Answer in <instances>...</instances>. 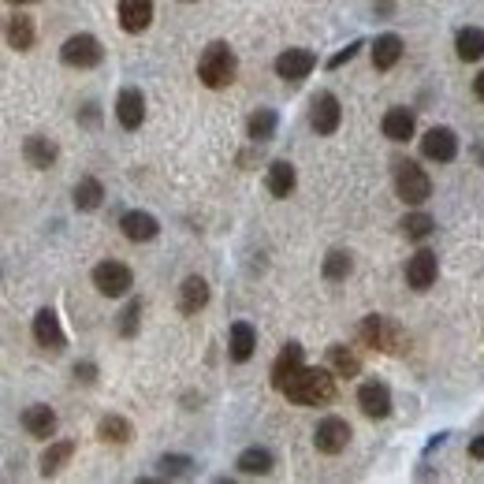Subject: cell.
I'll list each match as a JSON object with an SVG mask.
<instances>
[{"mask_svg":"<svg viewBox=\"0 0 484 484\" xmlns=\"http://www.w3.org/2000/svg\"><path fill=\"white\" fill-rule=\"evenodd\" d=\"M23 156H26V165H30V168L45 172V168H53V165H56L60 149H56V146H53L45 135H30V138L23 142Z\"/></svg>","mask_w":484,"mask_h":484,"instance_id":"21","label":"cell"},{"mask_svg":"<svg viewBox=\"0 0 484 484\" xmlns=\"http://www.w3.org/2000/svg\"><path fill=\"white\" fill-rule=\"evenodd\" d=\"M421 156L432 160V165H451V160L459 156V135L451 127H432V131H425Z\"/></svg>","mask_w":484,"mask_h":484,"instance_id":"7","label":"cell"},{"mask_svg":"<svg viewBox=\"0 0 484 484\" xmlns=\"http://www.w3.org/2000/svg\"><path fill=\"white\" fill-rule=\"evenodd\" d=\"M343 124V105L336 94H317L313 97V108H309V127L317 135H336Z\"/></svg>","mask_w":484,"mask_h":484,"instance_id":"9","label":"cell"},{"mask_svg":"<svg viewBox=\"0 0 484 484\" xmlns=\"http://www.w3.org/2000/svg\"><path fill=\"white\" fill-rule=\"evenodd\" d=\"M469 455H473V459H480V462H484V432H480V436H473V439H469Z\"/></svg>","mask_w":484,"mask_h":484,"instance_id":"39","label":"cell"},{"mask_svg":"<svg viewBox=\"0 0 484 484\" xmlns=\"http://www.w3.org/2000/svg\"><path fill=\"white\" fill-rule=\"evenodd\" d=\"M398 227H402V235H407V238H418V242H421V238H429V235H432V227H436V224H432V217H429V213H410V217H402V224H398Z\"/></svg>","mask_w":484,"mask_h":484,"instance_id":"34","label":"cell"},{"mask_svg":"<svg viewBox=\"0 0 484 484\" xmlns=\"http://www.w3.org/2000/svg\"><path fill=\"white\" fill-rule=\"evenodd\" d=\"M436 276H439V261L432 250H418L410 261H407V284L414 291H429L436 284Z\"/></svg>","mask_w":484,"mask_h":484,"instance_id":"15","label":"cell"},{"mask_svg":"<svg viewBox=\"0 0 484 484\" xmlns=\"http://www.w3.org/2000/svg\"><path fill=\"white\" fill-rule=\"evenodd\" d=\"M347 443H350V425L343 418L317 421V429H313V448L320 455H339V451H347Z\"/></svg>","mask_w":484,"mask_h":484,"instance_id":"8","label":"cell"},{"mask_svg":"<svg viewBox=\"0 0 484 484\" xmlns=\"http://www.w3.org/2000/svg\"><path fill=\"white\" fill-rule=\"evenodd\" d=\"M402 60V37L398 34H380L373 42V67L377 71H391Z\"/></svg>","mask_w":484,"mask_h":484,"instance_id":"24","label":"cell"},{"mask_svg":"<svg viewBox=\"0 0 484 484\" xmlns=\"http://www.w3.org/2000/svg\"><path fill=\"white\" fill-rule=\"evenodd\" d=\"M361 339H366V347L384 350V354L407 350V332H402L391 317H380V313H369L361 320Z\"/></svg>","mask_w":484,"mask_h":484,"instance_id":"3","label":"cell"},{"mask_svg":"<svg viewBox=\"0 0 484 484\" xmlns=\"http://www.w3.org/2000/svg\"><path fill=\"white\" fill-rule=\"evenodd\" d=\"M116 119L124 131H138L146 124V94L138 86H124L116 97Z\"/></svg>","mask_w":484,"mask_h":484,"instance_id":"10","label":"cell"},{"mask_svg":"<svg viewBox=\"0 0 484 484\" xmlns=\"http://www.w3.org/2000/svg\"><path fill=\"white\" fill-rule=\"evenodd\" d=\"M358 49H361V42H350V45H347L343 53H336V56L328 60V67H343L347 60H354V56H358Z\"/></svg>","mask_w":484,"mask_h":484,"instance_id":"37","label":"cell"},{"mask_svg":"<svg viewBox=\"0 0 484 484\" xmlns=\"http://www.w3.org/2000/svg\"><path fill=\"white\" fill-rule=\"evenodd\" d=\"M284 395H287V402H295V407H328L336 398V373L302 366V373L284 388Z\"/></svg>","mask_w":484,"mask_h":484,"instance_id":"1","label":"cell"},{"mask_svg":"<svg viewBox=\"0 0 484 484\" xmlns=\"http://www.w3.org/2000/svg\"><path fill=\"white\" fill-rule=\"evenodd\" d=\"M395 194L407 201V206H425V201L432 197V179L421 165H414V160H402V165H395Z\"/></svg>","mask_w":484,"mask_h":484,"instance_id":"4","label":"cell"},{"mask_svg":"<svg viewBox=\"0 0 484 484\" xmlns=\"http://www.w3.org/2000/svg\"><path fill=\"white\" fill-rule=\"evenodd\" d=\"M235 71H238V60H235V53L224 42L206 45V53H201V60H197V78H201V86H209V90L231 86Z\"/></svg>","mask_w":484,"mask_h":484,"instance_id":"2","label":"cell"},{"mask_svg":"<svg viewBox=\"0 0 484 484\" xmlns=\"http://www.w3.org/2000/svg\"><path fill=\"white\" fill-rule=\"evenodd\" d=\"M190 466H194L190 455H165L160 459V477H187Z\"/></svg>","mask_w":484,"mask_h":484,"instance_id":"36","label":"cell"},{"mask_svg":"<svg viewBox=\"0 0 484 484\" xmlns=\"http://www.w3.org/2000/svg\"><path fill=\"white\" fill-rule=\"evenodd\" d=\"M227 347H231V361H238V366H242V361H250L254 350H257V328L250 325V320H235Z\"/></svg>","mask_w":484,"mask_h":484,"instance_id":"18","label":"cell"},{"mask_svg":"<svg viewBox=\"0 0 484 484\" xmlns=\"http://www.w3.org/2000/svg\"><path fill=\"white\" fill-rule=\"evenodd\" d=\"M71 201H75V209L94 213V209L101 206V201H105V187H101V179H94V176L78 179V183H75V194H71Z\"/></svg>","mask_w":484,"mask_h":484,"instance_id":"27","label":"cell"},{"mask_svg":"<svg viewBox=\"0 0 484 484\" xmlns=\"http://www.w3.org/2000/svg\"><path fill=\"white\" fill-rule=\"evenodd\" d=\"M153 23V0H119V26L127 34H142Z\"/></svg>","mask_w":484,"mask_h":484,"instance_id":"19","label":"cell"},{"mask_svg":"<svg viewBox=\"0 0 484 484\" xmlns=\"http://www.w3.org/2000/svg\"><path fill=\"white\" fill-rule=\"evenodd\" d=\"M97 436H101L105 443H127V439L135 436V429H131V421H127V418H119V414H105V418L97 421Z\"/></svg>","mask_w":484,"mask_h":484,"instance_id":"31","label":"cell"},{"mask_svg":"<svg viewBox=\"0 0 484 484\" xmlns=\"http://www.w3.org/2000/svg\"><path fill=\"white\" fill-rule=\"evenodd\" d=\"M94 287L105 295V298H124L131 295L135 287V272L124 265V261H101L94 268Z\"/></svg>","mask_w":484,"mask_h":484,"instance_id":"6","label":"cell"},{"mask_svg":"<svg viewBox=\"0 0 484 484\" xmlns=\"http://www.w3.org/2000/svg\"><path fill=\"white\" fill-rule=\"evenodd\" d=\"M5 37H8V45H12L15 53H30L34 42H37V26H34L30 15H12L8 26H5Z\"/></svg>","mask_w":484,"mask_h":484,"instance_id":"23","label":"cell"},{"mask_svg":"<svg viewBox=\"0 0 484 484\" xmlns=\"http://www.w3.org/2000/svg\"><path fill=\"white\" fill-rule=\"evenodd\" d=\"M473 94H477V97H480V101H484V71H480V75H477V78H473Z\"/></svg>","mask_w":484,"mask_h":484,"instance_id":"40","label":"cell"},{"mask_svg":"<svg viewBox=\"0 0 484 484\" xmlns=\"http://www.w3.org/2000/svg\"><path fill=\"white\" fill-rule=\"evenodd\" d=\"M380 131H384L388 142H410L414 138V112L402 108V105L388 108L384 119H380Z\"/></svg>","mask_w":484,"mask_h":484,"instance_id":"17","label":"cell"},{"mask_svg":"<svg viewBox=\"0 0 484 484\" xmlns=\"http://www.w3.org/2000/svg\"><path fill=\"white\" fill-rule=\"evenodd\" d=\"M138 320H142V302L131 298L127 309L119 313V336H124V339H135V336H138Z\"/></svg>","mask_w":484,"mask_h":484,"instance_id":"35","label":"cell"},{"mask_svg":"<svg viewBox=\"0 0 484 484\" xmlns=\"http://www.w3.org/2000/svg\"><path fill=\"white\" fill-rule=\"evenodd\" d=\"M75 380L94 384V380H97V366H94V361H83V366H75Z\"/></svg>","mask_w":484,"mask_h":484,"instance_id":"38","label":"cell"},{"mask_svg":"<svg viewBox=\"0 0 484 484\" xmlns=\"http://www.w3.org/2000/svg\"><path fill=\"white\" fill-rule=\"evenodd\" d=\"M238 473H247V477H265L272 466H276V459H272V451L268 448H247L238 455Z\"/></svg>","mask_w":484,"mask_h":484,"instance_id":"28","label":"cell"},{"mask_svg":"<svg viewBox=\"0 0 484 484\" xmlns=\"http://www.w3.org/2000/svg\"><path fill=\"white\" fill-rule=\"evenodd\" d=\"M34 343L42 347V350H49V354H60L67 347V336L60 328L56 309H42V313L34 317Z\"/></svg>","mask_w":484,"mask_h":484,"instance_id":"11","label":"cell"},{"mask_svg":"<svg viewBox=\"0 0 484 484\" xmlns=\"http://www.w3.org/2000/svg\"><path fill=\"white\" fill-rule=\"evenodd\" d=\"M19 425H23L26 436H34V439H49V436H56V410L45 407V402H34V407L23 410Z\"/></svg>","mask_w":484,"mask_h":484,"instance_id":"16","label":"cell"},{"mask_svg":"<svg viewBox=\"0 0 484 484\" xmlns=\"http://www.w3.org/2000/svg\"><path fill=\"white\" fill-rule=\"evenodd\" d=\"M302 366H306V350H302L298 343H287L284 350H279L276 366H272V388H276V391H284V388L302 373Z\"/></svg>","mask_w":484,"mask_h":484,"instance_id":"13","label":"cell"},{"mask_svg":"<svg viewBox=\"0 0 484 484\" xmlns=\"http://www.w3.org/2000/svg\"><path fill=\"white\" fill-rule=\"evenodd\" d=\"M206 306H209V284L201 276H187L183 287H179V309L187 317H194L197 309H206Z\"/></svg>","mask_w":484,"mask_h":484,"instance_id":"22","label":"cell"},{"mask_svg":"<svg viewBox=\"0 0 484 484\" xmlns=\"http://www.w3.org/2000/svg\"><path fill=\"white\" fill-rule=\"evenodd\" d=\"M265 183H268V194L272 197H287L295 190V165H291V160H272Z\"/></svg>","mask_w":484,"mask_h":484,"instance_id":"26","label":"cell"},{"mask_svg":"<svg viewBox=\"0 0 484 484\" xmlns=\"http://www.w3.org/2000/svg\"><path fill=\"white\" fill-rule=\"evenodd\" d=\"M455 53H459V60H466V64L480 60V56H484V30H480V26H462V30L455 34Z\"/></svg>","mask_w":484,"mask_h":484,"instance_id":"25","label":"cell"},{"mask_svg":"<svg viewBox=\"0 0 484 484\" xmlns=\"http://www.w3.org/2000/svg\"><path fill=\"white\" fill-rule=\"evenodd\" d=\"M12 5H37V0H12Z\"/></svg>","mask_w":484,"mask_h":484,"instance_id":"41","label":"cell"},{"mask_svg":"<svg viewBox=\"0 0 484 484\" xmlns=\"http://www.w3.org/2000/svg\"><path fill=\"white\" fill-rule=\"evenodd\" d=\"M187 5H190V0H187Z\"/></svg>","mask_w":484,"mask_h":484,"instance_id":"42","label":"cell"},{"mask_svg":"<svg viewBox=\"0 0 484 484\" xmlns=\"http://www.w3.org/2000/svg\"><path fill=\"white\" fill-rule=\"evenodd\" d=\"M276 112L272 108H257L250 119H247V135H250V142H272V135H276Z\"/></svg>","mask_w":484,"mask_h":484,"instance_id":"32","label":"cell"},{"mask_svg":"<svg viewBox=\"0 0 484 484\" xmlns=\"http://www.w3.org/2000/svg\"><path fill=\"white\" fill-rule=\"evenodd\" d=\"M60 60L67 67L90 71V67H97L105 60V49H101V42H97L94 34H71L67 42H64V49H60Z\"/></svg>","mask_w":484,"mask_h":484,"instance_id":"5","label":"cell"},{"mask_svg":"<svg viewBox=\"0 0 484 484\" xmlns=\"http://www.w3.org/2000/svg\"><path fill=\"white\" fill-rule=\"evenodd\" d=\"M358 407L366 418H388L391 414V388L380 380H369L358 388Z\"/></svg>","mask_w":484,"mask_h":484,"instance_id":"14","label":"cell"},{"mask_svg":"<svg viewBox=\"0 0 484 484\" xmlns=\"http://www.w3.org/2000/svg\"><path fill=\"white\" fill-rule=\"evenodd\" d=\"M328 366H332V373L336 377H358L361 373V358L350 350V347H343V343H336V347H328Z\"/></svg>","mask_w":484,"mask_h":484,"instance_id":"29","label":"cell"},{"mask_svg":"<svg viewBox=\"0 0 484 484\" xmlns=\"http://www.w3.org/2000/svg\"><path fill=\"white\" fill-rule=\"evenodd\" d=\"M71 455H75V439H56V443H49L45 455H42V473H45V477L60 473V469L71 462Z\"/></svg>","mask_w":484,"mask_h":484,"instance_id":"30","label":"cell"},{"mask_svg":"<svg viewBox=\"0 0 484 484\" xmlns=\"http://www.w3.org/2000/svg\"><path fill=\"white\" fill-rule=\"evenodd\" d=\"M313 67H317V56L309 49H284L276 56V75L284 83H302V78H309Z\"/></svg>","mask_w":484,"mask_h":484,"instance_id":"12","label":"cell"},{"mask_svg":"<svg viewBox=\"0 0 484 484\" xmlns=\"http://www.w3.org/2000/svg\"><path fill=\"white\" fill-rule=\"evenodd\" d=\"M119 227H124V235H127L131 242H149V238H156V231H160L156 217L146 213V209H131V213H124V217H119Z\"/></svg>","mask_w":484,"mask_h":484,"instance_id":"20","label":"cell"},{"mask_svg":"<svg viewBox=\"0 0 484 484\" xmlns=\"http://www.w3.org/2000/svg\"><path fill=\"white\" fill-rule=\"evenodd\" d=\"M320 272H325V279H332V284H343V279L354 272V257L347 250H332L325 257V265H320Z\"/></svg>","mask_w":484,"mask_h":484,"instance_id":"33","label":"cell"}]
</instances>
